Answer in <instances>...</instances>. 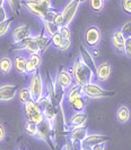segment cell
Instances as JSON below:
<instances>
[{
    "label": "cell",
    "instance_id": "cell-33",
    "mask_svg": "<svg viewBox=\"0 0 131 150\" xmlns=\"http://www.w3.org/2000/svg\"><path fill=\"white\" fill-rule=\"evenodd\" d=\"M58 32L60 33V35L63 38V39H71V30L70 26H67V25H61L58 28Z\"/></svg>",
    "mask_w": 131,
    "mask_h": 150
},
{
    "label": "cell",
    "instance_id": "cell-15",
    "mask_svg": "<svg viewBox=\"0 0 131 150\" xmlns=\"http://www.w3.org/2000/svg\"><path fill=\"white\" fill-rule=\"evenodd\" d=\"M105 141H110V139L103 134V133H98V132H88L86 138L84 139L82 146L86 147V148H92L95 144H98V143H102Z\"/></svg>",
    "mask_w": 131,
    "mask_h": 150
},
{
    "label": "cell",
    "instance_id": "cell-29",
    "mask_svg": "<svg viewBox=\"0 0 131 150\" xmlns=\"http://www.w3.org/2000/svg\"><path fill=\"white\" fill-rule=\"evenodd\" d=\"M13 23H14V21L10 18L0 23V38L5 37L9 33V31L13 28Z\"/></svg>",
    "mask_w": 131,
    "mask_h": 150
},
{
    "label": "cell",
    "instance_id": "cell-35",
    "mask_svg": "<svg viewBox=\"0 0 131 150\" xmlns=\"http://www.w3.org/2000/svg\"><path fill=\"white\" fill-rule=\"evenodd\" d=\"M121 8L127 15L131 16V0H121Z\"/></svg>",
    "mask_w": 131,
    "mask_h": 150
},
{
    "label": "cell",
    "instance_id": "cell-34",
    "mask_svg": "<svg viewBox=\"0 0 131 150\" xmlns=\"http://www.w3.org/2000/svg\"><path fill=\"white\" fill-rule=\"evenodd\" d=\"M7 19H9V10H8V6L5 5L0 7V23Z\"/></svg>",
    "mask_w": 131,
    "mask_h": 150
},
{
    "label": "cell",
    "instance_id": "cell-28",
    "mask_svg": "<svg viewBox=\"0 0 131 150\" xmlns=\"http://www.w3.org/2000/svg\"><path fill=\"white\" fill-rule=\"evenodd\" d=\"M25 132L26 134L32 137V138H38V125L35 124V123H32V122H27L25 123Z\"/></svg>",
    "mask_w": 131,
    "mask_h": 150
},
{
    "label": "cell",
    "instance_id": "cell-17",
    "mask_svg": "<svg viewBox=\"0 0 131 150\" xmlns=\"http://www.w3.org/2000/svg\"><path fill=\"white\" fill-rule=\"evenodd\" d=\"M42 112H43V116H44V121L47 123L49 127L52 131H54L56 118H58V110H56V107L54 106V103L42 108Z\"/></svg>",
    "mask_w": 131,
    "mask_h": 150
},
{
    "label": "cell",
    "instance_id": "cell-36",
    "mask_svg": "<svg viewBox=\"0 0 131 150\" xmlns=\"http://www.w3.org/2000/svg\"><path fill=\"white\" fill-rule=\"evenodd\" d=\"M123 55L131 58V38L125 39V43H124V52Z\"/></svg>",
    "mask_w": 131,
    "mask_h": 150
},
{
    "label": "cell",
    "instance_id": "cell-20",
    "mask_svg": "<svg viewBox=\"0 0 131 150\" xmlns=\"http://www.w3.org/2000/svg\"><path fill=\"white\" fill-rule=\"evenodd\" d=\"M115 118L120 124H127L131 120V109L127 105H120L116 108Z\"/></svg>",
    "mask_w": 131,
    "mask_h": 150
},
{
    "label": "cell",
    "instance_id": "cell-1",
    "mask_svg": "<svg viewBox=\"0 0 131 150\" xmlns=\"http://www.w3.org/2000/svg\"><path fill=\"white\" fill-rule=\"evenodd\" d=\"M70 72L72 74L75 84L79 85V86H84L85 84L94 81V77H95V72L92 69V67L87 64V62L85 60L82 52L79 54L78 59L74 63Z\"/></svg>",
    "mask_w": 131,
    "mask_h": 150
},
{
    "label": "cell",
    "instance_id": "cell-25",
    "mask_svg": "<svg viewBox=\"0 0 131 150\" xmlns=\"http://www.w3.org/2000/svg\"><path fill=\"white\" fill-rule=\"evenodd\" d=\"M69 105H70L71 109L74 110V112H85V109H86V98H85L84 96L83 97H79V98H77L75 100H72Z\"/></svg>",
    "mask_w": 131,
    "mask_h": 150
},
{
    "label": "cell",
    "instance_id": "cell-5",
    "mask_svg": "<svg viewBox=\"0 0 131 150\" xmlns=\"http://www.w3.org/2000/svg\"><path fill=\"white\" fill-rule=\"evenodd\" d=\"M23 106H24V112H25V117H26L27 122L35 123L38 125L44 121L42 108L40 107V105L36 101L31 99L26 103H24Z\"/></svg>",
    "mask_w": 131,
    "mask_h": 150
},
{
    "label": "cell",
    "instance_id": "cell-11",
    "mask_svg": "<svg viewBox=\"0 0 131 150\" xmlns=\"http://www.w3.org/2000/svg\"><path fill=\"white\" fill-rule=\"evenodd\" d=\"M111 75H112V65L109 60H102L98 64H96L95 76L98 82H102V83L107 82Z\"/></svg>",
    "mask_w": 131,
    "mask_h": 150
},
{
    "label": "cell",
    "instance_id": "cell-38",
    "mask_svg": "<svg viewBox=\"0 0 131 150\" xmlns=\"http://www.w3.org/2000/svg\"><path fill=\"white\" fill-rule=\"evenodd\" d=\"M6 137H7V129H6V125L2 122H0V143H2L3 141L6 140Z\"/></svg>",
    "mask_w": 131,
    "mask_h": 150
},
{
    "label": "cell",
    "instance_id": "cell-32",
    "mask_svg": "<svg viewBox=\"0 0 131 150\" xmlns=\"http://www.w3.org/2000/svg\"><path fill=\"white\" fill-rule=\"evenodd\" d=\"M121 32L123 33V35L125 37V39H128V38H131V21H125L123 24L121 25Z\"/></svg>",
    "mask_w": 131,
    "mask_h": 150
},
{
    "label": "cell",
    "instance_id": "cell-26",
    "mask_svg": "<svg viewBox=\"0 0 131 150\" xmlns=\"http://www.w3.org/2000/svg\"><path fill=\"white\" fill-rule=\"evenodd\" d=\"M17 97H18L19 103L22 105L26 103L28 100H31V94H29V90H28L27 86H22L19 88L18 91H17Z\"/></svg>",
    "mask_w": 131,
    "mask_h": 150
},
{
    "label": "cell",
    "instance_id": "cell-30",
    "mask_svg": "<svg viewBox=\"0 0 131 150\" xmlns=\"http://www.w3.org/2000/svg\"><path fill=\"white\" fill-rule=\"evenodd\" d=\"M89 2V7L95 13H100L102 11L105 7V0H88Z\"/></svg>",
    "mask_w": 131,
    "mask_h": 150
},
{
    "label": "cell",
    "instance_id": "cell-8",
    "mask_svg": "<svg viewBox=\"0 0 131 150\" xmlns=\"http://www.w3.org/2000/svg\"><path fill=\"white\" fill-rule=\"evenodd\" d=\"M80 5L78 1L76 0H68L67 4L63 6V8L60 10L63 19H65V25L67 26H70L72 24V22L75 21L76 16L78 14V10L80 8Z\"/></svg>",
    "mask_w": 131,
    "mask_h": 150
},
{
    "label": "cell",
    "instance_id": "cell-2",
    "mask_svg": "<svg viewBox=\"0 0 131 150\" xmlns=\"http://www.w3.org/2000/svg\"><path fill=\"white\" fill-rule=\"evenodd\" d=\"M83 96L86 99H92V100H102V99H110L115 96V92L112 90L105 89L97 82L92 81L84 86H82Z\"/></svg>",
    "mask_w": 131,
    "mask_h": 150
},
{
    "label": "cell",
    "instance_id": "cell-4",
    "mask_svg": "<svg viewBox=\"0 0 131 150\" xmlns=\"http://www.w3.org/2000/svg\"><path fill=\"white\" fill-rule=\"evenodd\" d=\"M27 88L29 90L32 100L38 103L40 99L43 98V96L45 94V83H44V79L40 71L31 75L29 84L27 85Z\"/></svg>",
    "mask_w": 131,
    "mask_h": 150
},
{
    "label": "cell",
    "instance_id": "cell-3",
    "mask_svg": "<svg viewBox=\"0 0 131 150\" xmlns=\"http://www.w3.org/2000/svg\"><path fill=\"white\" fill-rule=\"evenodd\" d=\"M22 8L40 19L47 11L54 9V6L52 0H23Z\"/></svg>",
    "mask_w": 131,
    "mask_h": 150
},
{
    "label": "cell",
    "instance_id": "cell-16",
    "mask_svg": "<svg viewBox=\"0 0 131 150\" xmlns=\"http://www.w3.org/2000/svg\"><path fill=\"white\" fill-rule=\"evenodd\" d=\"M42 65V56L40 54H32L26 56V75H32L40 71Z\"/></svg>",
    "mask_w": 131,
    "mask_h": 150
},
{
    "label": "cell",
    "instance_id": "cell-37",
    "mask_svg": "<svg viewBox=\"0 0 131 150\" xmlns=\"http://www.w3.org/2000/svg\"><path fill=\"white\" fill-rule=\"evenodd\" d=\"M54 24H56L58 26H61V25H65V19H63V16H62V14H61V11L60 10H58V13L56 14V16H54Z\"/></svg>",
    "mask_w": 131,
    "mask_h": 150
},
{
    "label": "cell",
    "instance_id": "cell-22",
    "mask_svg": "<svg viewBox=\"0 0 131 150\" xmlns=\"http://www.w3.org/2000/svg\"><path fill=\"white\" fill-rule=\"evenodd\" d=\"M34 38H35L38 47L41 49V52L43 54L44 51H47V49L50 47V45H51V38L49 37L47 34H45L44 32L34 33Z\"/></svg>",
    "mask_w": 131,
    "mask_h": 150
},
{
    "label": "cell",
    "instance_id": "cell-39",
    "mask_svg": "<svg viewBox=\"0 0 131 150\" xmlns=\"http://www.w3.org/2000/svg\"><path fill=\"white\" fill-rule=\"evenodd\" d=\"M107 143H109V141H105V142H102V143L95 144V146H93V147L91 148V150H106Z\"/></svg>",
    "mask_w": 131,
    "mask_h": 150
},
{
    "label": "cell",
    "instance_id": "cell-23",
    "mask_svg": "<svg viewBox=\"0 0 131 150\" xmlns=\"http://www.w3.org/2000/svg\"><path fill=\"white\" fill-rule=\"evenodd\" d=\"M14 64H13V58L9 56L0 57V74L8 75L13 72Z\"/></svg>",
    "mask_w": 131,
    "mask_h": 150
},
{
    "label": "cell",
    "instance_id": "cell-6",
    "mask_svg": "<svg viewBox=\"0 0 131 150\" xmlns=\"http://www.w3.org/2000/svg\"><path fill=\"white\" fill-rule=\"evenodd\" d=\"M33 35V31L25 23H20L11 28V42L14 46H18L25 40Z\"/></svg>",
    "mask_w": 131,
    "mask_h": 150
},
{
    "label": "cell",
    "instance_id": "cell-24",
    "mask_svg": "<svg viewBox=\"0 0 131 150\" xmlns=\"http://www.w3.org/2000/svg\"><path fill=\"white\" fill-rule=\"evenodd\" d=\"M79 97H83V90H82V86H79V85H77V84L74 83V84L71 85V86L67 90L65 99H67V101L70 103L72 100H75V99L79 98Z\"/></svg>",
    "mask_w": 131,
    "mask_h": 150
},
{
    "label": "cell",
    "instance_id": "cell-18",
    "mask_svg": "<svg viewBox=\"0 0 131 150\" xmlns=\"http://www.w3.org/2000/svg\"><path fill=\"white\" fill-rule=\"evenodd\" d=\"M87 133H88V130H87L86 126L69 130V131H68V139H69V142H70L71 144H74V143H83V141H84V139L86 138Z\"/></svg>",
    "mask_w": 131,
    "mask_h": 150
},
{
    "label": "cell",
    "instance_id": "cell-12",
    "mask_svg": "<svg viewBox=\"0 0 131 150\" xmlns=\"http://www.w3.org/2000/svg\"><path fill=\"white\" fill-rule=\"evenodd\" d=\"M86 123H87V114H86V112H75L68 120L66 131L68 132L69 130H72V129L86 126Z\"/></svg>",
    "mask_w": 131,
    "mask_h": 150
},
{
    "label": "cell",
    "instance_id": "cell-21",
    "mask_svg": "<svg viewBox=\"0 0 131 150\" xmlns=\"http://www.w3.org/2000/svg\"><path fill=\"white\" fill-rule=\"evenodd\" d=\"M15 71L20 75H26V56L23 54H17L13 59Z\"/></svg>",
    "mask_w": 131,
    "mask_h": 150
},
{
    "label": "cell",
    "instance_id": "cell-31",
    "mask_svg": "<svg viewBox=\"0 0 131 150\" xmlns=\"http://www.w3.org/2000/svg\"><path fill=\"white\" fill-rule=\"evenodd\" d=\"M22 1L23 0H7V6L10 8L13 13H18L22 8Z\"/></svg>",
    "mask_w": 131,
    "mask_h": 150
},
{
    "label": "cell",
    "instance_id": "cell-13",
    "mask_svg": "<svg viewBox=\"0 0 131 150\" xmlns=\"http://www.w3.org/2000/svg\"><path fill=\"white\" fill-rule=\"evenodd\" d=\"M16 47H17L16 48L17 51H24L27 55H32V54H40V55H42L41 49H40L38 42H36V40L34 38V33H33V35L29 39L25 40L24 42H22L20 45L16 46Z\"/></svg>",
    "mask_w": 131,
    "mask_h": 150
},
{
    "label": "cell",
    "instance_id": "cell-14",
    "mask_svg": "<svg viewBox=\"0 0 131 150\" xmlns=\"http://www.w3.org/2000/svg\"><path fill=\"white\" fill-rule=\"evenodd\" d=\"M111 43L114 51L119 55H123L124 52V43H125V37L123 35L120 28H115L111 35Z\"/></svg>",
    "mask_w": 131,
    "mask_h": 150
},
{
    "label": "cell",
    "instance_id": "cell-42",
    "mask_svg": "<svg viewBox=\"0 0 131 150\" xmlns=\"http://www.w3.org/2000/svg\"><path fill=\"white\" fill-rule=\"evenodd\" d=\"M19 150H22V149H19Z\"/></svg>",
    "mask_w": 131,
    "mask_h": 150
},
{
    "label": "cell",
    "instance_id": "cell-41",
    "mask_svg": "<svg viewBox=\"0 0 131 150\" xmlns=\"http://www.w3.org/2000/svg\"><path fill=\"white\" fill-rule=\"evenodd\" d=\"M76 1H78L79 4H84V2H86V1H88V0H76Z\"/></svg>",
    "mask_w": 131,
    "mask_h": 150
},
{
    "label": "cell",
    "instance_id": "cell-10",
    "mask_svg": "<svg viewBox=\"0 0 131 150\" xmlns=\"http://www.w3.org/2000/svg\"><path fill=\"white\" fill-rule=\"evenodd\" d=\"M18 86L13 82L0 84V103H10L17 97Z\"/></svg>",
    "mask_w": 131,
    "mask_h": 150
},
{
    "label": "cell",
    "instance_id": "cell-9",
    "mask_svg": "<svg viewBox=\"0 0 131 150\" xmlns=\"http://www.w3.org/2000/svg\"><path fill=\"white\" fill-rule=\"evenodd\" d=\"M74 83H75L74 82V77H72V74H71L70 69L65 68V67L60 68V71L56 74V84L60 89V91L62 93L66 94L67 90L74 84Z\"/></svg>",
    "mask_w": 131,
    "mask_h": 150
},
{
    "label": "cell",
    "instance_id": "cell-19",
    "mask_svg": "<svg viewBox=\"0 0 131 150\" xmlns=\"http://www.w3.org/2000/svg\"><path fill=\"white\" fill-rule=\"evenodd\" d=\"M50 38H51V43L54 46L56 49L60 51H66L71 47V39H63L59 32Z\"/></svg>",
    "mask_w": 131,
    "mask_h": 150
},
{
    "label": "cell",
    "instance_id": "cell-7",
    "mask_svg": "<svg viewBox=\"0 0 131 150\" xmlns=\"http://www.w3.org/2000/svg\"><path fill=\"white\" fill-rule=\"evenodd\" d=\"M84 41L89 49H96L102 41V31L97 25H89L85 30Z\"/></svg>",
    "mask_w": 131,
    "mask_h": 150
},
{
    "label": "cell",
    "instance_id": "cell-27",
    "mask_svg": "<svg viewBox=\"0 0 131 150\" xmlns=\"http://www.w3.org/2000/svg\"><path fill=\"white\" fill-rule=\"evenodd\" d=\"M42 25H43V32L45 34H47L49 37H52L53 34L58 33L59 26L56 24H54L53 22H43Z\"/></svg>",
    "mask_w": 131,
    "mask_h": 150
},
{
    "label": "cell",
    "instance_id": "cell-40",
    "mask_svg": "<svg viewBox=\"0 0 131 150\" xmlns=\"http://www.w3.org/2000/svg\"><path fill=\"white\" fill-rule=\"evenodd\" d=\"M7 5V0H0V7Z\"/></svg>",
    "mask_w": 131,
    "mask_h": 150
}]
</instances>
